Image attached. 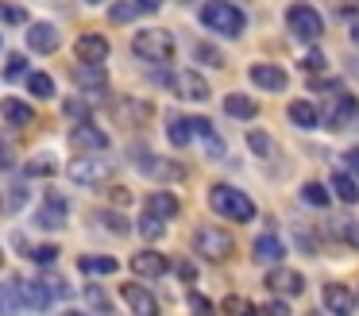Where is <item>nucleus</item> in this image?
Returning a JSON list of instances; mask_svg holds the SVG:
<instances>
[{"instance_id":"obj_2","label":"nucleus","mask_w":359,"mask_h":316,"mask_svg":"<svg viewBox=\"0 0 359 316\" xmlns=\"http://www.w3.org/2000/svg\"><path fill=\"white\" fill-rule=\"evenodd\" d=\"M201 23L224 39H236L243 31V8H236L232 0H209L201 8Z\"/></svg>"},{"instance_id":"obj_55","label":"nucleus","mask_w":359,"mask_h":316,"mask_svg":"<svg viewBox=\"0 0 359 316\" xmlns=\"http://www.w3.org/2000/svg\"><path fill=\"white\" fill-rule=\"evenodd\" d=\"M135 4H140V12H158V8H163V0H135Z\"/></svg>"},{"instance_id":"obj_34","label":"nucleus","mask_w":359,"mask_h":316,"mask_svg":"<svg viewBox=\"0 0 359 316\" xmlns=\"http://www.w3.org/2000/svg\"><path fill=\"white\" fill-rule=\"evenodd\" d=\"M27 89H32L35 100H50V97H55V81H50L47 74H32V77H27Z\"/></svg>"},{"instance_id":"obj_46","label":"nucleus","mask_w":359,"mask_h":316,"mask_svg":"<svg viewBox=\"0 0 359 316\" xmlns=\"http://www.w3.org/2000/svg\"><path fill=\"white\" fill-rule=\"evenodd\" d=\"M336 231H340V235H344V239H348V243L359 251V224H355V220H340V228H336Z\"/></svg>"},{"instance_id":"obj_26","label":"nucleus","mask_w":359,"mask_h":316,"mask_svg":"<svg viewBox=\"0 0 359 316\" xmlns=\"http://www.w3.org/2000/svg\"><path fill=\"white\" fill-rule=\"evenodd\" d=\"M178 197L174 193H147V212L163 216V220H170V216H178Z\"/></svg>"},{"instance_id":"obj_18","label":"nucleus","mask_w":359,"mask_h":316,"mask_svg":"<svg viewBox=\"0 0 359 316\" xmlns=\"http://www.w3.org/2000/svg\"><path fill=\"white\" fill-rule=\"evenodd\" d=\"M27 46H32L35 54H55L58 50V27L55 23H32V31H27Z\"/></svg>"},{"instance_id":"obj_51","label":"nucleus","mask_w":359,"mask_h":316,"mask_svg":"<svg viewBox=\"0 0 359 316\" xmlns=\"http://www.w3.org/2000/svg\"><path fill=\"white\" fill-rule=\"evenodd\" d=\"M12 166H16V158H12V146L0 139V170H12Z\"/></svg>"},{"instance_id":"obj_57","label":"nucleus","mask_w":359,"mask_h":316,"mask_svg":"<svg viewBox=\"0 0 359 316\" xmlns=\"http://www.w3.org/2000/svg\"><path fill=\"white\" fill-rule=\"evenodd\" d=\"M351 43L359 46V23H355V27H351Z\"/></svg>"},{"instance_id":"obj_53","label":"nucleus","mask_w":359,"mask_h":316,"mask_svg":"<svg viewBox=\"0 0 359 316\" xmlns=\"http://www.w3.org/2000/svg\"><path fill=\"white\" fill-rule=\"evenodd\" d=\"M336 4H340V8H336L340 15H355L359 12V0H336Z\"/></svg>"},{"instance_id":"obj_27","label":"nucleus","mask_w":359,"mask_h":316,"mask_svg":"<svg viewBox=\"0 0 359 316\" xmlns=\"http://www.w3.org/2000/svg\"><path fill=\"white\" fill-rule=\"evenodd\" d=\"M116 116L120 120H132V123H143V120H151V104L140 97H124V104L116 108Z\"/></svg>"},{"instance_id":"obj_49","label":"nucleus","mask_w":359,"mask_h":316,"mask_svg":"<svg viewBox=\"0 0 359 316\" xmlns=\"http://www.w3.org/2000/svg\"><path fill=\"white\" fill-rule=\"evenodd\" d=\"M109 200H112V205H120V208H128V205H132V193H128L124 185H112V189H109Z\"/></svg>"},{"instance_id":"obj_25","label":"nucleus","mask_w":359,"mask_h":316,"mask_svg":"<svg viewBox=\"0 0 359 316\" xmlns=\"http://www.w3.org/2000/svg\"><path fill=\"white\" fill-rule=\"evenodd\" d=\"M290 120H294L297 128L313 131L320 123V112H317V104H313V100H290Z\"/></svg>"},{"instance_id":"obj_14","label":"nucleus","mask_w":359,"mask_h":316,"mask_svg":"<svg viewBox=\"0 0 359 316\" xmlns=\"http://www.w3.org/2000/svg\"><path fill=\"white\" fill-rule=\"evenodd\" d=\"M132 270L140 277H163L166 270H170V259H166L163 251H151V247H147V251H135L132 254Z\"/></svg>"},{"instance_id":"obj_23","label":"nucleus","mask_w":359,"mask_h":316,"mask_svg":"<svg viewBox=\"0 0 359 316\" xmlns=\"http://www.w3.org/2000/svg\"><path fill=\"white\" fill-rule=\"evenodd\" d=\"M32 200V193H27V185L24 181H16V185H8V189L0 193V216H16L20 208Z\"/></svg>"},{"instance_id":"obj_44","label":"nucleus","mask_w":359,"mask_h":316,"mask_svg":"<svg viewBox=\"0 0 359 316\" xmlns=\"http://www.w3.org/2000/svg\"><path fill=\"white\" fill-rule=\"evenodd\" d=\"M302 66H305V74H325L328 62H325V54H320V50H309V54L302 58Z\"/></svg>"},{"instance_id":"obj_32","label":"nucleus","mask_w":359,"mask_h":316,"mask_svg":"<svg viewBox=\"0 0 359 316\" xmlns=\"http://www.w3.org/2000/svg\"><path fill=\"white\" fill-rule=\"evenodd\" d=\"M302 200H305V205H317V208H328L332 193H328L320 181H305V185H302Z\"/></svg>"},{"instance_id":"obj_11","label":"nucleus","mask_w":359,"mask_h":316,"mask_svg":"<svg viewBox=\"0 0 359 316\" xmlns=\"http://www.w3.org/2000/svg\"><path fill=\"white\" fill-rule=\"evenodd\" d=\"M170 85H174V92L186 97V100H209V81H205L197 69H178Z\"/></svg>"},{"instance_id":"obj_42","label":"nucleus","mask_w":359,"mask_h":316,"mask_svg":"<svg viewBox=\"0 0 359 316\" xmlns=\"http://www.w3.org/2000/svg\"><path fill=\"white\" fill-rule=\"evenodd\" d=\"M62 112L70 116V120H86V116L93 112V104H89V100H66V104H62Z\"/></svg>"},{"instance_id":"obj_6","label":"nucleus","mask_w":359,"mask_h":316,"mask_svg":"<svg viewBox=\"0 0 359 316\" xmlns=\"http://www.w3.org/2000/svg\"><path fill=\"white\" fill-rule=\"evenodd\" d=\"M286 23H290V31H294L297 39H305V43L320 39V31H325L320 12H317V8H309V4H294V8L286 12Z\"/></svg>"},{"instance_id":"obj_29","label":"nucleus","mask_w":359,"mask_h":316,"mask_svg":"<svg viewBox=\"0 0 359 316\" xmlns=\"http://www.w3.org/2000/svg\"><path fill=\"white\" fill-rule=\"evenodd\" d=\"M194 120L189 116H170V143L174 146H186V143H194Z\"/></svg>"},{"instance_id":"obj_24","label":"nucleus","mask_w":359,"mask_h":316,"mask_svg":"<svg viewBox=\"0 0 359 316\" xmlns=\"http://www.w3.org/2000/svg\"><path fill=\"white\" fill-rule=\"evenodd\" d=\"M224 112L232 116V120H255L259 104L251 97H243V92H228V97H224Z\"/></svg>"},{"instance_id":"obj_31","label":"nucleus","mask_w":359,"mask_h":316,"mask_svg":"<svg viewBox=\"0 0 359 316\" xmlns=\"http://www.w3.org/2000/svg\"><path fill=\"white\" fill-rule=\"evenodd\" d=\"M24 174H27V177H50V174H58L55 154H35V158L24 166Z\"/></svg>"},{"instance_id":"obj_35","label":"nucleus","mask_w":359,"mask_h":316,"mask_svg":"<svg viewBox=\"0 0 359 316\" xmlns=\"http://www.w3.org/2000/svg\"><path fill=\"white\" fill-rule=\"evenodd\" d=\"M248 146L259 154V158H271V154H274V139L266 135V131H259V128L248 131Z\"/></svg>"},{"instance_id":"obj_39","label":"nucleus","mask_w":359,"mask_h":316,"mask_svg":"<svg viewBox=\"0 0 359 316\" xmlns=\"http://www.w3.org/2000/svg\"><path fill=\"white\" fill-rule=\"evenodd\" d=\"M39 282L47 285V293H50L55 301H58V297H62V301L70 297V285H66V277H58V274H47V277H39Z\"/></svg>"},{"instance_id":"obj_17","label":"nucleus","mask_w":359,"mask_h":316,"mask_svg":"<svg viewBox=\"0 0 359 316\" xmlns=\"http://www.w3.org/2000/svg\"><path fill=\"white\" fill-rule=\"evenodd\" d=\"M251 254H255V262H263V266H274V262L286 259V243H282L274 231H266V235L255 239V247H251Z\"/></svg>"},{"instance_id":"obj_38","label":"nucleus","mask_w":359,"mask_h":316,"mask_svg":"<svg viewBox=\"0 0 359 316\" xmlns=\"http://www.w3.org/2000/svg\"><path fill=\"white\" fill-rule=\"evenodd\" d=\"M0 23H12V27H24L27 23V12L20 4H12V0H4L0 4Z\"/></svg>"},{"instance_id":"obj_30","label":"nucleus","mask_w":359,"mask_h":316,"mask_svg":"<svg viewBox=\"0 0 359 316\" xmlns=\"http://www.w3.org/2000/svg\"><path fill=\"white\" fill-rule=\"evenodd\" d=\"M78 266H81V274H116L120 270V262L116 259H101V254H81L78 259Z\"/></svg>"},{"instance_id":"obj_50","label":"nucleus","mask_w":359,"mask_h":316,"mask_svg":"<svg viewBox=\"0 0 359 316\" xmlns=\"http://www.w3.org/2000/svg\"><path fill=\"white\" fill-rule=\"evenodd\" d=\"M178 277H182V282H197V266L182 259V262H178Z\"/></svg>"},{"instance_id":"obj_28","label":"nucleus","mask_w":359,"mask_h":316,"mask_svg":"<svg viewBox=\"0 0 359 316\" xmlns=\"http://www.w3.org/2000/svg\"><path fill=\"white\" fill-rule=\"evenodd\" d=\"M332 193L344 200V205H355V200H359L355 177H351V174H340V170H336V174H332Z\"/></svg>"},{"instance_id":"obj_16","label":"nucleus","mask_w":359,"mask_h":316,"mask_svg":"<svg viewBox=\"0 0 359 316\" xmlns=\"http://www.w3.org/2000/svg\"><path fill=\"white\" fill-rule=\"evenodd\" d=\"M70 143L78 146V151H109V135H104L97 123H86V120L70 131Z\"/></svg>"},{"instance_id":"obj_8","label":"nucleus","mask_w":359,"mask_h":316,"mask_svg":"<svg viewBox=\"0 0 359 316\" xmlns=\"http://www.w3.org/2000/svg\"><path fill=\"white\" fill-rule=\"evenodd\" d=\"M66 216H70V200L62 197V193H47L39 205V212H35V228L43 231H58L66 224Z\"/></svg>"},{"instance_id":"obj_54","label":"nucleus","mask_w":359,"mask_h":316,"mask_svg":"<svg viewBox=\"0 0 359 316\" xmlns=\"http://www.w3.org/2000/svg\"><path fill=\"white\" fill-rule=\"evenodd\" d=\"M344 162H348V166H351V170H355V174H359V146H351V151L344 154Z\"/></svg>"},{"instance_id":"obj_36","label":"nucleus","mask_w":359,"mask_h":316,"mask_svg":"<svg viewBox=\"0 0 359 316\" xmlns=\"http://www.w3.org/2000/svg\"><path fill=\"white\" fill-rule=\"evenodd\" d=\"M109 15H112V23H132L135 15H140V4H135V0H116Z\"/></svg>"},{"instance_id":"obj_9","label":"nucleus","mask_w":359,"mask_h":316,"mask_svg":"<svg viewBox=\"0 0 359 316\" xmlns=\"http://www.w3.org/2000/svg\"><path fill=\"white\" fill-rule=\"evenodd\" d=\"M266 289L271 293H282V297H297V293L305 289V277L297 274V270H290V266H282V262H274V270L266 274Z\"/></svg>"},{"instance_id":"obj_60","label":"nucleus","mask_w":359,"mask_h":316,"mask_svg":"<svg viewBox=\"0 0 359 316\" xmlns=\"http://www.w3.org/2000/svg\"><path fill=\"white\" fill-rule=\"evenodd\" d=\"M182 4H189V0H182Z\"/></svg>"},{"instance_id":"obj_21","label":"nucleus","mask_w":359,"mask_h":316,"mask_svg":"<svg viewBox=\"0 0 359 316\" xmlns=\"http://www.w3.org/2000/svg\"><path fill=\"white\" fill-rule=\"evenodd\" d=\"M325 308L328 312H336V316H348V312H355V293L348 289V285H325Z\"/></svg>"},{"instance_id":"obj_7","label":"nucleus","mask_w":359,"mask_h":316,"mask_svg":"<svg viewBox=\"0 0 359 316\" xmlns=\"http://www.w3.org/2000/svg\"><path fill=\"white\" fill-rule=\"evenodd\" d=\"M355 116H359V100L351 97V92H336V97L325 104V112H320V123L332 128V131H340V128H348Z\"/></svg>"},{"instance_id":"obj_45","label":"nucleus","mask_w":359,"mask_h":316,"mask_svg":"<svg viewBox=\"0 0 359 316\" xmlns=\"http://www.w3.org/2000/svg\"><path fill=\"white\" fill-rule=\"evenodd\" d=\"M86 301H89V305L97 308V312H109V308H112V301L104 297V293L97 289V285H89V289H86Z\"/></svg>"},{"instance_id":"obj_58","label":"nucleus","mask_w":359,"mask_h":316,"mask_svg":"<svg viewBox=\"0 0 359 316\" xmlns=\"http://www.w3.org/2000/svg\"><path fill=\"white\" fill-rule=\"evenodd\" d=\"M86 4H101V0H86Z\"/></svg>"},{"instance_id":"obj_5","label":"nucleus","mask_w":359,"mask_h":316,"mask_svg":"<svg viewBox=\"0 0 359 316\" xmlns=\"http://www.w3.org/2000/svg\"><path fill=\"white\" fill-rule=\"evenodd\" d=\"M109 174H112V162H104L101 158V151H86V154H78V158L66 166V177L70 181H78V185H101V181H109Z\"/></svg>"},{"instance_id":"obj_15","label":"nucleus","mask_w":359,"mask_h":316,"mask_svg":"<svg viewBox=\"0 0 359 316\" xmlns=\"http://www.w3.org/2000/svg\"><path fill=\"white\" fill-rule=\"evenodd\" d=\"M248 74H251V81H255L259 89H266V92H282V89H286V81H290L286 69H282V66H271V62H255Z\"/></svg>"},{"instance_id":"obj_56","label":"nucleus","mask_w":359,"mask_h":316,"mask_svg":"<svg viewBox=\"0 0 359 316\" xmlns=\"http://www.w3.org/2000/svg\"><path fill=\"white\" fill-rule=\"evenodd\" d=\"M201 58H209V62H217V66H224V54L209 50V46H201Z\"/></svg>"},{"instance_id":"obj_59","label":"nucleus","mask_w":359,"mask_h":316,"mask_svg":"<svg viewBox=\"0 0 359 316\" xmlns=\"http://www.w3.org/2000/svg\"><path fill=\"white\" fill-rule=\"evenodd\" d=\"M0 262H4V251H0Z\"/></svg>"},{"instance_id":"obj_19","label":"nucleus","mask_w":359,"mask_h":316,"mask_svg":"<svg viewBox=\"0 0 359 316\" xmlns=\"http://www.w3.org/2000/svg\"><path fill=\"white\" fill-rule=\"evenodd\" d=\"M124 305L132 308L135 316H155L158 312V301H155V293H147L143 285H124Z\"/></svg>"},{"instance_id":"obj_40","label":"nucleus","mask_w":359,"mask_h":316,"mask_svg":"<svg viewBox=\"0 0 359 316\" xmlns=\"http://www.w3.org/2000/svg\"><path fill=\"white\" fill-rule=\"evenodd\" d=\"M20 308V297H16V282L0 285V312H16Z\"/></svg>"},{"instance_id":"obj_43","label":"nucleus","mask_w":359,"mask_h":316,"mask_svg":"<svg viewBox=\"0 0 359 316\" xmlns=\"http://www.w3.org/2000/svg\"><path fill=\"white\" fill-rule=\"evenodd\" d=\"M24 69H27V58H24V54H12L8 66H4V77H8V81H20V77H24Z\"/></svg>"},{"instance_id":"obj_52","label":"nucleus","mask_w":359,"mask_h":316,"mask_svg":"<svg viewBox=\"0 0 359 316\" xmlns=\"http://www.w3.org/2000/svg\"><path fill=\"white\" fill-rule=\"evenodd\" d=\"M266 312H278V316H290V305H286V301H282V297H274V301H266Z\"/></svg>"},{"instance_id":"obj_13","label":"nucleus","mask_w":359,"mask_h":316,"mask_svg":"<svg viewBox=\"0 0 359 316\" xmlns=\"http://www.w3.org/2000/svg\"><path fill=\"white\" fill-rule=\"evenodd\" d=\"M16 297H20V308H35V312H43V308L55 305V297L47 293L43 282H20L16 277Z\"/></svg>"},{"instance_id":"obj_10","label":"nucleus","mask_w":359,"mask_h":316,"mask_svg":"<svg viewBox=\"0 0 359 316\" xmlns=\"http://www.w3.org/2000/svg\"><path fill=\"white\" fill-rule=\"evenodd\" d=\"M140 174L155 177V181H178V177H186V166L174 158H163V154H143Z\"/></svg>"},{"instance_id":"obj_20","label":"nucleus","mask_w":359,"mask_h":316,"mask_svg":"<svg viewBox=\"0 0 359 316\" xmlns=\"http://www.w3.org/2000/svg\"><path fill=\"white\" fill-rule=\"evenodd\" d=\"M0 116H4L12 128H32V123H35V108L27 104V100H16V97L0 100Z\"/></svg>"},{"instance_id":"obj_37","label":"nucleus","mask_w":359,"mask_h":316,"mask_svg":"<svg viewBox=\"0 0 359 316\" xmlns=\"http://www.w3.org/2000/svg\"><path fill=\"white\" fill-rule=\"evenodd\" d=\"M163 231H166L163 216L147 212V216H143V220H140V235H143V239H163Z\"/></svg>"},{"instance_id":"obj_4","label":"nucleus","mask_w":359,"mask_h":316,"mask_svg":"<svg viewBox=\"0 0 359 316\" xmlns=\"http://www.w3.org/2000/svg\"><path fill=\"white\" fill-rule=\"evenodd\" d=\"M132 50L140 54L143 62H158V66H166V62L174 58V50H178V43H174L170 31L155 27V31H140V35L132 39Z\"/></svg>"},{"instance_id":"obj_41","label":"nucleus","mask_w":359,"mask_h":316,"mask_svg":"<svg viewBox=\"0 0 359 316\" xmlns=\"http://www.w3.org/2000/svg\"><path fill=\"white\" fill-rule=\"evenodd\" d=\"M27 259H35L39 266H50V262L58 259V247L55 243H43V247H35V251H27Z\"/></svg>"},{"instance_id":"obj_1","label":"nucleus","mask_w":359,"mask_h":316,"mask_svg":"<svg viewBox=\"0 0 359 316\" xmlns=\"http://www.w3.org/2000/svg\"><path fill=\"white\" fill-rule=\"evenodd\" d=\"M209 208L217 216H224V220H232V224L255 220V200H251L248 193H240L236 185H212L209 189Z\"/></svg>"},{"instance_id":"obj_22","label":"nucleus","mask_w":359,"mask_h":316,"mask_svg":"<svg viewBox=\"0 0 359 316\" xmlns=\"http://www.w3.org/2000/svg\"><path fill=\"white\" fill-rule=\"evenodd\" d=\"M74 81H78L81 89H89V97H93V92L101 97L104 92V69L93 66V62H81V66L74 69Z\"/></svg>"},{"instance_id":"obj_47","label":"nucleus","mask_w":359,"mask_h":316,"mask_svg":"<svg viewBox=\"0 0 359 316\" xmlns=\"http://www.w3.org/2000/svg\"><path fill=\"white\" fill-rule=\"evenodd\" d=\"M205 151H209L212 158H220V154H224V139H220V135H217V131H212V128L205 131Z\"/></svg>"},{"instance_id":"obj_33","label":"nucleus","mask_w":359,"mask_h":316,"mask_svg":"<svg viewBox=\"0 0 359 316\" xmlns=\"http://www.w3.org/2000/svg\"><path fill=\"white\" fill-rule=\"evenodd\" d=\"M97 220H101L104 228L112 231V235H128V231H132V224H128V216L112 212V208H101V212H97Z\"/></svg>"},{"instance_id":"obj_48","label":"nucleus","mask_w":359,"mask_h":316,"mask_svg":"<svg viewBox=\"0 0 359 316\" xmlns=\"http://www.w3.org/2000/svg\"><path fill=\"white\" fill-rule=\"evenodd\" d=\"M220 312H251V301H243V297H224V301H220Z\"/></svg>"},{"instance_id":"obj_3","label":"nucleus","mask_w":359,"mask_h":316,"mask_svg":"<svg viewBox=\"0 0 359 316\" xmlns=\"http://www.w3.org/2000/svg\"><path fill=\"white\" fill-rule=\"evenodd\" d=\"M194 254H201L209 262H228L236 254V239L217 224H205V228L194 231Z\"/></svg>"},{"instance_id":"obj_12","label":"nucleus","mask_w":359,"mask_h":316,"mask_svg":"<svg viewBox=\"0 0 359 316\" xmlns=\"http://www.w3.org/2000/svg\"><path fill=\"white\" fill-rule=\"evenodd\" d=\"M74 50H78V62H93V66H101V62L109 58V39L97 35V31H86V35H78Z\"/></svg>"}]
</instances>
